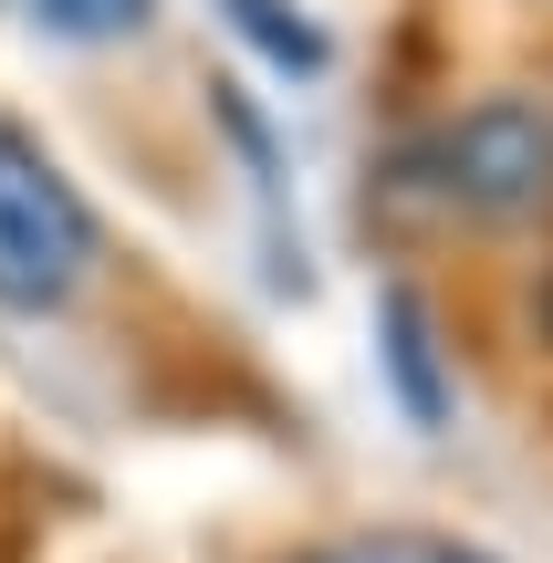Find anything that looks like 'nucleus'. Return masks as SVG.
<instances>
[{
	"instance_id": "obj_6",
	"label": "nucleus",
	"mask_w": 553,
	"mask_h": 563,
	"mask_svg": "<svg viewBox=\"0 0 553 563\" xmlns=\"http://www.w3.org/2000/svg\"><path fill=\"white\" fill-rule=\"evenodd\" d=\"M146 11L157 0H32V21L53 42H125V32H146Z\"/></svg>"
},
{
	"instance_id": "obj_5",
	"label": "nucleus",
	"mask_w": 553,
	"mask_h": 563,
	"mask_svg": "<svg viewBox=\"0 0 553 563\" xmlns=\"http://www.w3.org/2000/svg\"><path fill=\"white\" fill-rule=\"evenodd\" d=\"M292 563H491V553L450 543V532H334V543H313Z\"/></svg>"
},
{
	"instance_id": "obj_3",
	"label": "nucleus",
	"mask_w": 553,
	"mask_h": 563,
	"mask_svg": "<svg viewBox=\"0 0 553 563\" xmlns=\"http://www.w3.org/2000/svg\"><path fill=\"white\" fill-rule=\"evenodd\" d=\"M376 365H387V397L408 407V428H450L460 376H450V344H439V313H429L418 282L376 292Z\"/></svg>"
},
{
	"instance_id": "obj_4",
	"label": "nucleus",
	"mask_w": 553,
	"mask_h": 563,
	"mask_svg": "<svg viewBox=\"0 0 553 563\" xmlns=\"http://www.w3.org/2000/svg\"><path fill=\"white\" fill-rule=\"evenodd\" d=\"M220 21H230L262 63H283V74H324V63H334L324 21H313L303 0H220Z\"/></svg>"
},
{
	"instance_id": "obj_1",
	"label": "nucleus",
	"mask_w": 553,
	"mask_h": 563,
	"mask_svg": "<svg viewBox=\"0 0 553 563\" xmlns=\"http://www.w3.org/2000/svg\"><path fill=\"white\" fill-rule=\"evenodd\" d=\"M387 188L450 230H543L553 220V104L543 95H471L429 115L387 157Z\"/></svg>"
},
{
	"instance_id": "obj_2",
	"label": "nucleus",
	"mask_w": 553,
	"mask_h": 563,
	"mask_svg": "<svg viewBox=\"0 0 553 563\" xmlns=\"http://www.w3.org/2000/svg\"><path fill=\"white\" fill-rule=\"evenodd\" d=\"M104 272V230L84 188L0 115V313H63Z\"/></svg>"
}]
</instances>
